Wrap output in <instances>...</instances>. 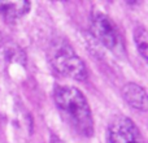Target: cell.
<instances>
[{
  "mask_svg": "<svg viewBox=\"0 0 148 143\" xmlns=\"http://www.w3.org/2000/svg\"><path fill=\"white\" fill-rule=\"evenodd\" d=\"M53 96L64 120L81 135L91 137L94 134V120L84 95L77 87L57 86Z\"/></svg>",
  "mask_w": 148,
  "mask_h": 143,
  "instance_id": "1",
  "label": "cell"
},
{
  "mask_svg": "<svg viewBox=\"0 0 148 143\" xmlns=\"http://www.w3.org/2000/svg\"><path fill=\"white\" fill-rule=\"evenodd\" d=\"M49 61L53 69L69 78L83 81L87 77V69L83 61L75 55L70 44L65 41H56L52 43L48 52Z\"/></svg>",
  "mask_w": 148,
  "mask_h": 143,
  "instance_id": "2",
  "label": "cell"
},
{
  "mask_svg": "<svg viewBox=\"0 0 148 143\" xmlns=\"http://www.w3.org/2000/svg\"><path fill=\"white\" fill-rule=\"evenodd\" d=\"M110 143H140V133L135 124L125 116H117L108 128Z\"/></svg>",
  "mask_w": 148,
  "mask_h": 143,
  "instance_id": "3",
  "label": "cell"
},
{
  "mask_svg": "<svg viewBox=\"0 0 148 143\" xmlns=\"http://www.w3.org/2000/svg\"><path fill=\"white\" fill-rule=\"evenodd\" d=\"M92 33L94 35L104 44L105 47L110 50H114L116 46H118V34L116 31L114 25L112 21L105 14H96L92 20Z\"/></svg>",
  "mask_w": 148,
  "mask_h": 143,
  "instance_id": "4",
  "label": "cell"
},
{
  "mask_svg": "<svg viewBox=\"0 0 148 143\" xmlns=\"http://www.w3.org/2000/svg\"><path fill=\"white\" fill-rule=\"evenodd\" d=\"M121 94L131 107L140 111H147V92L142 86L136 83H126L122 87Z\"/></svg>",
  "mask_w": 148,
  "mask_h": 143,
  "instance_id": "5",
  "label": "cell"
},
{
  "mask_svg": "<svg viewBox=\"0 0 148 143\" xmlns=\"http://www.w3.org/2000/svg\"><path fill=\"white\" fill-rule=\"evenodd\" d=\"M29 10H30V3L26 1V0L0 1V14L9 22L23 17Z\"/></svg>",
  "mask_w": 148,
  "mask_h": 143,
  "instance_id": "6",
  "label": "cell"
},
{
  "mask_svg": "<svg viewBox=\"0 0 148 143\" xmlns=\"http://www.w3.org/2000/svg\"><path fill=\"white\" fill-rule=\"evenodd\" d=\"M134 38H135V43L138 47V51L143 56V59H147V46H148V38H147V31L143 26H138L134 31Z\"/></svg>",
  "mask_w": 148,
  "mask_h": 143,
  "instance_id": "7",
  "label": "cell"
}]
</instances>
